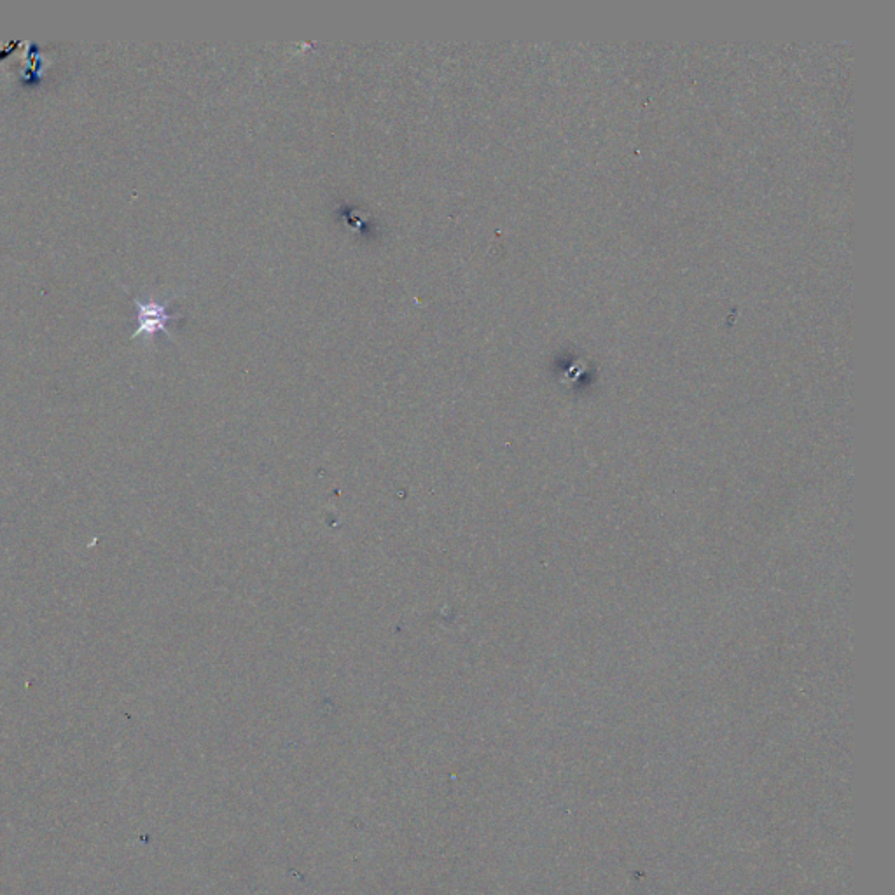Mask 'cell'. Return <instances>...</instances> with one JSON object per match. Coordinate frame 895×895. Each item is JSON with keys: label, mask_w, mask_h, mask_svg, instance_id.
<instances>
[{"label": "cell", "mask_w": 895, "mask_h": 895, "mask_svg": "<svg viewBox=\"0 0 895 895\" xmlns=\"http://www.w3.org/2000/svg\"><path fill=\"white\" fill-rule=\"evenodd\" d=\"M172 299L165 301H140L133 298V303L137 306V329L133 333V338H139L140 334H144L147 338H151L153 334L165 333L170 336L168 324H172L174 320L182 319L181 313H172L168 310V306L172 303Z\"/></svg>", "instance_id": "obj_1"}]
</instances>
